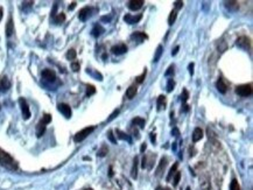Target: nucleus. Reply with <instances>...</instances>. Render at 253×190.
I'll return each instance as SVG.
<instances>
[{
    "instance_id": "f257e3e1",
    "label": "nucleus",
    "mask_w": 253,
    "mask_h": 190,
    "mask_svg": "<svg viewBox=\"0 0 253 190\" xmlns=\"http://www.w3.org/2000/svg\"><path fill=\"white\" fill-rule=\"evenodd\" d=\"M0 164L2 167L7 168V169H9V170L18 169V163L15 162V160L1 148H0Z\"/></svg>"
},
{
    "instance_id": "f03ea898",
    "label": "nucleus",
    "mask_w": 253,
    "mask_h": 190,
    "mask_svg": "<svg viewBox=\"0 0 253 190\" xmlns=\"http://www.w3.org/2000/svg\"><path fill=\"white\" fill-rule=\"evenodd\" d=\"M95 131V126H89V127H85L83 130H81L79 132H77L74 137V141L75 142H81L83 141L85 138H88L92 132Z\"/></svg>"
},
{
    "instance_id": "7ed1b4c3",
    "label": "nucleus",
    "mask_w": 253,
    "mask_h": 190,
    "mask_svg": "<svg viewBox=\"0 0 253 190\" xmlns=\"http://www.w3.org/2000/svg\"><path fill=\"white\" fill-rule=\"evenodd\" d=\"M236 92L241 97H247L252 95V84H241L236 88Z\"/></svg>"
},
{
    "instance_id": "20e7f679",
    "label": "nucleus",
    "mask_w": 253,
    "mask_h": 190,
    "mask_svg": "<svg viewBox=\"0 0 253 190\" xmlns=\"http://www.w3.org/2000/svg\"><path fill=\"white\" fill-rule=\"evenodd\" d=\"M19 104H20V107H21V112H22V117H23L25 120H28V119L31 118V110H29V106L27 104L26 99L20 98Z\"/></svg>"
},
{
    "instance_id": "39448f33",
    "label": "nucleus",
    "mask_w": 253,
    "mask_h": 190,
    "mask_svg": "<svg viewBox=\"0 0 253 190\" xmlns=\"http://www.w3.org/2000/svg\"><path fill=\"white\" fill-rule=\"evenodd\" d=\"M237 46L244 50H251V40L247 36H241L237 40Z\"/></svg>"
},
{
    "instance_id": "423d86ee",
    "label": "nucleus",
    "mask_w": 253,
    "mask_h": 190,
    "mask_svg": "<svg viewBox=\"0 0 253 190\" xmlns=\"http://www.w3.org/2000/svg\"><path fill=\"white\" fill-rule=\"evenodd\" d=\"M57 109H59V111L64 116L65 118L69 119L70 117H71V109H70V106H69L68 104H64V103L59 104Z\"/></svg>"
},
{
    "instance_id": "0eeeda50",
    "label": "nucleus",
    "mask_w": 253,
    "mask_h": 190,
    "mask_svg": "<svg viewBox=\"0 0 253 190\" xmlns=\"http://www.w3.org/2000/svg\"><path fill=\"white\" fill-rule=\"evenodd\" d=\"M143 19V15L141 14H138V15H131V14H126L124 16V20L125 22L130 23V25H133V23H138L140 20Z\"/></svg>"
},
{
    "instance_id": "6e6552de",
    "label": "nucleus",
    "mask_w": 253,
    "mask_h": 190,
    "mask_svg": "<svg viewBox=\"0 0 253 190\" xmlns=\"http://www.w3.org/2000/svg\"><path fill=\"white\" fill-rule=\"evenodd\" d=\"M41 75H42L43 79L48 81V82H54L56 79V73H55V71L50 70V69H45Z\"/></svg>"
},
{
    "instance_id": "1a4fd4ad",
    "label": "nucleus",
    "mask_w": 253,
    "mask_h": 190,
    "mask_svg": "<svg viewBox=\"0 0 253 190\" xmlns=\"http://www.w3.org/2000/svg\"><path fill=\"white\" fill-rule=\"evenodd\" d=\"M90 15H91V8L90 7H84V8H82L79 11L78 18H79L81 21H86V20L90 18Z\"/></svg>"
},
{
    "instance_id": "9d476101",
    "label": "nucleus",
    "mask_w": 253,
    "mask_h": 190,
    "mask_svg": "<svg viewBox=\"0 0 253 190\" xmlns=\"http://www.w3.org/2000/svg\"><path fill=\"white\" fill-rule=\"evenodd\" d=\"M11 88V81L6 76L0 78V92H6Z\"/></svg>"
},
{
    "instance_id": "9b49d317",
    "label": "nucleus",
    "mask_w": 253,
    "mask_h": 190,
    "mask_svg": "<svg viewBox=\"0 0 253 190\" xmlns=\"http://www.w3.org/2000/svg\"><path fill=\"white\" fill-rule=\"evenodd\" d=\"M111 52H112V54H114V55H121V54L127 52V47H126V45L113 46L111 48Z\"/></svg>"
},
{
    "instance_id": "f8f14e48",
    "label": "nucleus",
    "mask_w": 253,
    "mask_h": 190,
    "mask_svg": "<svg viewBox=\"0 0 253 190\" xmlns=\"http://www.w3.org/2000/svg\"><path fill=\"white\" fill-rule=\"evenodd\" d=\"M167 159L166 157H162L161 160H160V162H159V166H157V168H156V173H155V175L157 177L159 176H161V174H162V171L164 170V168L167 167Z\"/></svg>"
},
{
    "instance_id": "ddd939ff",
    "label": "nucleus",
    "mask_w": 253,
    "mask_h": 190,
    "mask_svg": "<svg viewBox=\"0 0 253 190\" xmlns=\"http://www.w3.org/2000/svg\"><path fill=\"white\" fill-rule=\"evenodd\" d=\"M143 5V0H131L128 2V8L131 11H138Z\"/></svg>"
},
{
    "instance_id": "4468645a",
    "label": "nucleus",
    "mask_w": 253,
    "mask_h": 190,
    "mask_svg": "<svg viewBox=\"0 0 253 190\" xmlns=\"http://www.w3.org/2000/svg\"><path fill=\"white\" fill-rule=\"evenodd\" d=\"M14 33V23H13V19L12 16H9V19L7 21V25H6V35L9 38L12 36Z\"/></svg>"
},
{
    "instance_id": "2eb2a0df",
    "label": "nucleus",
    "mask_w": 253,
    "mask_h": 190,
    "mask_svg": "<svg viewBox=\"0 0 253 190\" xmlns=\"http://www.w3.org/2000/svg\"><path fill=\"white\" fill-rule=\"evenodd\" d=\"M216 86H217V89H218V91L221 92V93H226V90H227V85L226 83L223 81L222 78H219L218 81H217V83H216Z\"/></svg>"
},
{
    "instance_id": "dca6fc26",
    "label": "nucleus",
    "mask_w": 253,
    "mask_h": 190,
    "mask_svg": "<svg viewBox=\"0 0 253 190\" xmlns=\"http://www.w3.org/2000/svg\"><path fill=\"white\" fill-rule=\"evenodd\" d=\"M202 138H203V131H202L200 127H196L194 130V132H193V141L194 142H197Z\"/></svg>"
},
{
    "instance_id": "f3484780",
    "label": "nucleus",
    "mask_w": 253,
    "mask_h": 190,
    "mask_svg": "<svg viewBox=\"0 0 253 190\" xmlns=\"http://www.w3.org/2000/svg\"><path fill=\"white\" fill-rule=\"evenodd\" d=\"M45 124L41 120L39 124H38V126H36V137L38 138H41L45 134Z\"/></svg>"
},
{
    "instance_id": "a211bd4d",
    "label": "nucleus",
    "mask_w": 253,
    "mask_h": 190,
    "mask_svg": "<svg viewBox=\"0 0 253 190\" xmlns=\"http://www.w3.org/2000/svg\"><path fill=\"white\" fill-rule=\"evenodd\" d=\"M131 39L132 40H136L138 42H143L145 39H147V35L145 33H141V32H136L131 35Z\"/></svg>"
},
{
    "instance_id": "6ab92c4d",
    "label": "nucleus",
    "mask_w": 253,
    "mask_h": 190,
    "mask_svg": "<svg viewBox=\"0 0 253 190\" xmlns=\"http://www.w3.org/2000/svg\"><path fill=\"white\" fill-rule=\"evenodd\" d=\"M156 106H157V111H161L162 109L166 107V96H159L157 98V103H156Z\"/></svg>"
},
{
    "instance_id": "aec40b11",
    "label": "nucleus",
    "mask_w": 253,
    "mask_h": 190,
    "mask_svg": "<svg viewBox=\"0 0 253 190\" xmlns=\"http://www.w3.org/2000/svg\"><path fill=\"white\" fill-rule=\"evenodd\" d=\"M104 32H105V29L100 26V25H96V26L93 27V29L91 30V33H92V35H93L95 38H98L99 35H102Z\"/></svg>"
},
{
    "instance_id": "412c9836",
    "label": "nucleus",
    "mask_w": 253,
    "mask_h": 190,
    "mask_svg": "<svg viewBox=\"0 0 253 190\" xmlns=\"http://www.w3.org/2000/svg\"><path fill=\"white\" fill-rule=\"evenodd\" d=\"M136 85H131L128 89H127V91H126V97L128 99H132L134 96L136 95Z\"/></svg>"
},
{
    "instance_id": "4be33fe9",
    "label": "nucleus",
    "mask_w": 253,
    "mask_h": 190,
    "mask_svg": "<svg viewBox=\"0 0 253 190\" xmlns=\"http://www.w3.org/2000/svg\"><path fill=\"white\" fill-rule=\"evenodd\" d=\"M177 167H179V163L177 162H175V163L173 164V167L170 168V170H169V173H168V175H167V181H170L172 180V177L175 175V173L177 171Z\"/></svg>"
},
{
    "instance_id": "5701e85b",
    "label": "nucleus",
    "mask_w": 253,
    "mask_h": 190,
    "mask_svg": "<svg viewBox=\"0 0 253 190\" xmlns=\"http://www.w3.org/2000/svg\"><path fill=\"white\" fill-rule=\"evenodd\" d=\"M225 6H226L229 9H231V11H237V9L239 8V4H238L237 1H226V2H225Z\"/></svg>"
},
{
    "instance_id": "b1692460",
    "label": "nucleus",
    "mask_w": 253,
    "mask_h": 190,
    "mask_svg": "<svg viewBox=\"0 0 253 190\" xmlns=\"http://www.w3.org/2000/svg\"><path fill=\"white\" fill-rule=\"evenodd\" d=\"M132 123L136 125V126H139V127H141V128H143V127H145V119L140 118V117H136V118L132 120Z\"/></svg>"
},
{
    "instance_id": "393cba45",
    "label": "nucleus",
    "mask_w": 253,
    "mask_h": 190,
    "mask_svg": "<svg viewBox=\"0 0 253 190\" xmlns=\"http://www.w3.org/2000/svg\"><path fill=\"white\" fill-rule=\"evenodd\" d=\"M132 177L133 178H136L138 176V157H134V161H133V168H132Z\"/></svg>"
},
{
    "instance_id": "a878e982",
    "label": "nucleus",
    "mask_w": 253,
    "mask_h": 190,
    "mask_svg": "<svg viewBox=\"0 0 253 190\" xmlns=\"http://www.w3.org/2000/svg\"><path fill=\"white\" fill-rule=\"evenodd\" d=\"M162 50H163V48H162L161 45H160V46H157V48H156V52H155V56H154V61H153V62H157V61L160 59L161 55H162Z\"/></svg>"
},
{
    "instance_id": "bb28decb",
    "label": "nucleus",
    "mask_w": 253,
    "mask_h": 190,
    "mask_svg": "<svg viewBox=\"0 0 253 190\" xmlns=\"http://www.w3.org/2000/svg\"><path fill=\"white\" fill-rule=\"evenodd\" d=\"M176 16H177V12L176 11H172L170 14H169V18H168V23L169 25H173L175 22Z\"/></svg>"
},
{
    "instance_id": "cd10ccee",
    "label": "nucleus",
    "mask_w": 253,
    "mask_h": 190,
    "mask_svg": "<svg viewBox=\"0 0 253 190\" xmlns=\"http://www.w3.org/2000/svg\"><path fill=\"white\" fill-rule=\"evenodd\" d=\"M107 152H109V148H107L105 145H103V146H102V148L98 151L97 155H98V156H100V157H104L105 155L107 154Z\"/></svg>"
},
{
    "instance_id": "c85d7f7f",
    "label": "nucleus",
    "mask_w": 253,
    "mask_h": 190,
    "mask_svg": "<svg viewBox=\"0 0 253 190\" xmlns=\"http://www.w3.org/2000/svg\"><path fill=\"white\" fill-rule=\"evenodd\" d=\"M76 55H77V54H76V50H75V49H70L69 52H67V59L72 61V59H76Z\"/></svg>"
},
{
    "instance_id": "c756f323",
    "label": "nucleus",
    "mask_w": 253,
    "mask_h": 190,
    "mask_svg": "<svg viewBox=\"0 0 253 190\" xmlns=\"http://www.w3.org/2000/svg\"><path fill=\"white\" fill-rule=\"evenodd\" d=\"M174 86H175V82H174V79L169 78L168 83H167V91L172 92L173 91V89H174Z\"/></svg>"
},
{
    "instance_id": "7c9ffc66",
    "label": "nucleus",
    "mask_w": 253,
    "mask_h": 190,
    "mask_svg": "<svg viewBox=\"0 0 253 190\" xmlns=\"http://www.w3.org/2000/svg\"><path fill=\"white\" fill-rule=\"evenodd\" d=\"M230 190H240V185L237 180H232V182L230 184Z\"/></svg>"
},
{
    "instance_id": "2f4dec72",
    "label": "nucleus",
    "mask_w": 253,
    "mask_h": 190,
    "mask_svg": "<svg viewBox=\"0 0 253 190\" xmlns=\"http://www.w3.org/2000/svg\"><path fill=\"white\" fill-rule=\"evenodd\" d=\"M116 133H117V135H118V138L119 139H121V140H128V141H130V139H128V137H127V134H126V133L121 132L120 130H117Z\"/></svg>"
},
{
    "instance_id": "473e14b6",
    "label": "nucleus",
    "mask_w": 253,
    "mask_h": 190,
    "mask_svg": "<svg viewBox=\"0 0 253 190\" xmlns=\"http://www.w3.org/2000/svg\"><path fill=\"white\" fill-rule=\"evenodd\" d=\"M146 75H147V71H146V69H145L143 73H141L140 76H138V77L136 78V83H138V84H141V83L143 82V79H145V77H146Z\"/></svg>"
},
{
    "instance_id": "72a5a7b5",
    "label": "nucleus",
    "mask_w": 253,
    "mask_h": 190,
    "mask_svg": "<svg viewBox=\"0 0 253 190\" xmlns=\"http://www.w3.org/2000/svg\"><path fill=\"white\" fill-rule=\"evenodd\" d=\"M64 20H65L64 13H60V14H57V16L55 18V22H56V23H62Z\"/></svg>"
},
{
    "instance_id": "f704fd0d",
    "label": "nucleus",
    "mask_w": 253,
    "mask_h": 190,
    "mask_svg": "<svg viewBox=\"0 0 253 190\" xmlns=\"http://www.w3.org/2000/svg\"><path fill=\"white\" fill-rule=\"evenodd\" d=\"M174 178H173V182H174V185H177L179 184V182H180V178H181V173L180 171H176L175 173V175H174Z\"/></svg>"
},
{
    "instance_id": "c9c22d12",
    "label": "nucleus",
    "mask_w": 253,
    "mask_h": 190,
    "mask_svg": "<svg viewBox=\"0 0 253 190\" xmlns=\"http://www.w3.org/2000/svg\"><path fill=\"white\" fill-rule=\"evenodd\" d=\"M181 98H182V102H183V104H186L187 103V100H188V98H189V92L184 89L183 90V92H182V95H181Z\"/></svg>"
},
{
    "instance_id": "e433bc0d",
    "label": "nucleus",
    "mask_w": 253,
    "mask_h": 190,
    "mask_svg": "<svg viewBox=\"0 0 253 190\" xmlns=\"http://www.w3.org/2000/svg\"><path fill=\"white\" fill-rule=\"evenodd\" d=\"M107 138H109V140H110L112 144H117V139L114 138V135H113V132H112V131L107 132Z\"/></svg>"
},
{
    "instance_id": "4c0bfd02",
    "label": "nucleus",
    "mask_w": 253,
    "mask_h": 190,
    "mask_svg": "<svg viewBox=\"0 0 253 190\" xmlns=\"http://www.w3.org/2000/svg\"><path fill=\"white\" fill-rule=\"evenodd\" d=\"M96 92V88L93 85H88V89H86V96H91Z\"/></svg>"
},
{
    "instance_id": "58836bf2",
    "label": "nucleus",
    "mask_w": 253,
    "mask_h": 190,
    "mask_svg": "<svg viewBox=\"0 0 253 190\" xmlns=\"http://www.w3.org/2000/svg\"><path fill=\"white\" fill-rule=\"evenodd\" d=\"M43 123H45V125H48L50 121H52V116L50 114H45L43 117H42V119H41Z\"/></svg>"
},
{
    "instance_id": "ea45409f",
    "label": "nucleus",
    "mask_w": 253,
    "mask_h": 190,
    "mask_svg": "<svg viewBox=\"0 0 253 190\" xmlns=\"http://www.w3.org/2000/svg\"><path fill=\"white\" fill-rule=\"evenodd\" d=\"M79 68H81V66H79V63L78 62H72L71 63V69L74 70V71H79Z\"/></svg>"
},
{
    "instance_id": "a19ab883",
    "label": "nucleus",
    "mask_w": 253,
    "mask_h": 190,
    "mask_svg": "<svg viewBox=\"0 0 253 190\" xmlns=\"http://www.w3.org/2000/svg\"><path fill=\"white\" fill-rule=\"evenodd\" d=\"M119 112H120V110H119V109H117V110H114V111H113V113H112V114L110 116V118L107 119V121H111V120H113V119L116 118L118 114H119Z\"/></svg>"
},
{
    "instance_id": "79ce46f5",
    "label": "nucleus",
    "mask_w": 253,
    "mask_h": 190,
    "mask_svg": "<svg viewBox=\"0 0 253 190\" xmlns=\"http://www.w3.org/2000/svg\"><path fill=\"white\" fill-rule=\"evenodd\" d=\"M174 5H175V11L177 12L179 9H181L182 7H183V1H175Z\"/></svg>"
},
{
    "instance_id": "37998d69",
    "label": "nucleus",
    "mask_w": 253,
    "mask_h": 190,
    "mask_svg": "<svg viewBox=\"0 0 253 190\" xmlns=\"http://www.w3.org/2000/svg\"><path fill=\"white\" fill-rule=\"evenodd\" d=\"M172 73H174V66H169L168 69H167V71H166V73H164V75H166V76H170Z\"/></svg>"
},
{
    "instance_id": "c03bdc74",
    "label": "nucleus",
    "mask_w": 253,
    "mask_h": 190,
    "mask_svg": "<svg viewBox=\"0 0 253 190\" xmlns=\"http://www.w3.org/2000/svg\"><path fill=\"white\" fill-rule=\"evenodd\" d=\"M189 72H190V75H194V63L189 64Z\"/></svg>"
},
{
    "instance_id": "a18cd8bd",
    "label": "nucleus",
    "mask_w": 253,
    "mask_h": 190,
    "mask_svg": "<svg viewBox=\"0 0 253 190\" xmlns=\"http://www.w3.org/2000/svg\"><path fill=\"white\" fill-rule=\"evenodd\" d=\"M172 134L177 137V135H180V131H179L177 128H173V131H172Z\"/></svg>"
},
{
    "instance_id": "49530a36",
    "label": "nucleus",
    "mask_w": 253,
    "mask_h": 190,
    "mask_svg": "<svg viewBox=\"0 0 253 190\" xmlns=\"http://www.w3.org/2000/svg\"><path fill=\"white\" fill-rule=\"evenodd\" d=\"M146 148H147V145L143 142V144H141V147H140V152H141V153H143V152L146 151Z\"/></svg>"
},
{
    "instance_id": "de8ad7c7",
    "label": "nucleus",
    "mask_w": 253,
    "mask_h": 190,
    "mask_svg": "<svg viewBox=\"0 0 253 190\" xmlns=\"http://www.w3.org/2000/svg\"><path fill=\"white\" fill-rule=\"evenodd\" d=\"M179 49H180V47H179V46H176L175 48H174V50L172 52V55H173V56H175L176 54H177V52H179Z\"/></svg>"
},
{
    "instance_id": "09e8293b",
    "label": "nucleus",
    "mask_w": 253,
    "mask_h": 190,
    "mask_svg": "<svg viewBox=\"0 0 253 190\" xmlns=\"http://www.w3.org/2000/svg\"><path fill=\"white\" fill-rule=\"evenodd\" d=\"M150 140H152V142H155V134L154 133H150Z\"/></svg>"
},
{
    "instance_id": "8fccbe9b",
    "label": "nucleus",
    "mask_w": 253,
    "mask_h": 190,
    "mask_svg": "<svg viewBox=\"0 0 253 190\" xmlns=\"http://www.w3.org/2000/svg\"><path fill=\"white\" fill-rule=\"evenodd\" d=\"M75 6H76V2H71V5L69 6V9H70V11H71V9H74V8H75Z\"/></svg>"
},
{
    "instance_id": "3c124183",
    "label": "nucleus",
    "mask_w": 253,
    "mask_h": 190,
    "mask_svg": "<svg viewBox=\"0 0 253 190\" xmlns=\"http://www.w3.org/2000/svg\"><path fill=\"white\" fill-rule=\"evenodd\" d=\"M2 14H4V9L0 7V20L2 19Z\"/></svg>"
},
{
    "instance_id": "603ef678",
    "label": "nucleus",
    "mask_w": 253,
    "mask_h": 190,
    "mask_svg": "<svg viewBox=\"0 0 253 190\" xmlns=\"http://www.w3.org/2000/svg\"><path fill=\"white\" fill-rule=\"evenodd\" d=\"M156 190H170L169 188H162V187H159V188H156Z\"/></svg>"
},
{
    "instance_id": "864d4df0",
    "label": "nucleus",
    "mask_w": 253,
    "mask_h": 190,
    "mask_svg": "<svg viewBox=\"0 0 253 190\" xmlns=\"http://www.w3.org/2000/svg\"><path fill=\"white\" fill-rule=\"evenodd\" d=\"M84 190H93V189H91V188H88V189H84Z\"/></svg>"
},
{
    "instance_id": "5fc2aeb1",
    "label": "nucleus",
    "mask_w": 253,
    "mask_h": 190,
    "mask_svg": "<svg viewBox=\"0 0 253 190\" xmlns=\"http://www.w3.org/2000/svg\"><path fill=\"white\" fill-rule=\"evenodd\" d=\"M186 190H191V189H190V188H189V187H188V188H187V189H186Z\"/></svg>"
}]
</instances>
